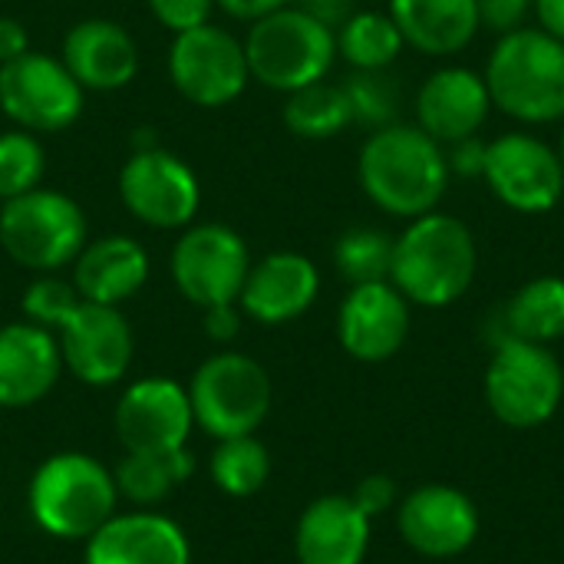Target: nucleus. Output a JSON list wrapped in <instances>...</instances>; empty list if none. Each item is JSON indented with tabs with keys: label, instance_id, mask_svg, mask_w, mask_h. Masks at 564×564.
Wrapping results in <instances>:
<instances>
[{
	"label": "nucleus",
	"instance_id": "1",
	"mask_svg": "<svg viewBox=\"0 0 564 564\" xmlns=\"http://www.w3.org/2000/svg\"><path fill=\"white\" fill-rule=\"evenodd\" d=\"M357 178L380 212L410 221L440 208L453 175L446 145L416 122H393L367 135L357 155Z\"/></svg>",
	"mask_w": 564,
	"mask_h": 564
},
{
	"label": "nucleus",
	"instance_id": "2",
	"mask_svg": "<svg viewBox=\"0 0 564 564\" xmlns=\"http://www.w3.org/2000/svg\"><path fill=\"white\" fill-rule=\"evenodd\" d=\"M479 248L473 228L446 212L410 218L393 238L390 284L420 307H449L476 281Z\"/></svg>",
	"mask_w": 564,
	"mask_h": 564
},
{
	"label": "nucleus",
	"instance_id": "3",
	"mask_svg": "<svg viewBox=\"0 0 564 564\" xmlns=\"http://www.w3.org/2000/svg\"><path fill=\"white\" fill-rule=\"evenodd\" d=\"M492 109L522 126H552L564 119V43L542 26L502 33L486 59Z\"/></svg>",
	"mask_w": 564,
	"mask_h": 564
},
{
	"label": "nucleus",
	"instance_id": "4",
	"mask_svg": "<svg viewBox=\"0 0 564 564\" xmlns=\"http://www.w3.org/2000/svg\"><path fill=\"white\" fill-rule=\"evenodd\" d=\"M116 476L86 453H56L30 479L26 506L33 522L66 542H89L116 516Z\"/></svg>",
	"mask_w": 564,
	"mask_h": 564
},
{
	"label": "nucleus",
	"instance_id": "5",
	"mask_svg": "<svg viewBox=\"0 0 564 564\" xmlns=\"http://www.w3.org/2000/svg\"><path fill=\"white\" fill-rule=\"evenodd\" d=\"M251 79L278 93H294L327 79L337 59L334 26L304 7H281L251 23L245 36Z\"/></svg>",
	"mask_w": 564,
	"mask_h": 564
},
{
	"label": "nucleus",
	"instance_id": "6",
	"mask_svg": "<svg viewBox=\"0 0 564 564\" xmlns=\"http://www.w3.org/2000/svg\"><path fill=\"white\" fill-rule=\"evenodd\" d=\"M0 245L20 268L53 274L86 248V215L69 195L33 188L0 205Z\"/></svg>",
	"mask_w": 564,
	"mask_h": 564
},
{
	"label": "nucleus",
	"instance_id": "7",
	"mask_svg": "<svg viewBox=\"0 0 564 564\" xmlns=\"http://www.w3.org/2000/svg\"><path fill=\"white\" fill-rule=\"evenodd\" d=\"M185 390L192 400L195 426H202L215 440L254 436L271 413L268 370L254 357L238 350H221L208 357Z\"/></svg>",
	"mask_w": 564,
	"mask_h": 564
},
{
	"label": "nucleus",
	"instance_id": "8",
	"mask_svg": "<svg viewBox=\"0 0 564 564\" xmlns=\"http://www.w3.org/2000/svg\"><path fill=\"white\" fill-rule=\"evenodd\" d=\"M564 397V370L545 344L502 340L486 370V403L499 423L535 430L549 423Z\"/></svg>",
	"mask_w": 564,
	"mask_h": 564
},
{
	"label": "nucleus",
	"instance_id": "9",
	"mask_svg": "<svg viewBox=\"0 0 564 564\" xmlns=\"http://www.w3.org/2000/svg\"><path fill=\"white\" fill-rule=\"evenodd\" d=\"M482 182L519 215H549L564 198L558 149L535 132H502L489 142Z\"/></svg>",
	"mask_w": 564,
	"mask_h": 564
},
{
	"label": "nucleus",
	"instance_id": "10",
	"mask_svg": "<svg viewBox=\"0 0 564 564\" xmlns=\"http://www.w3.org/2000/svg\"><path fill=\"white\" fill-rule=\"evenodd\" d=\"M169 76L188 102L205 109L228 106L251 79L245 40L215 23L175 33L169 50Z\"/></svg>",
	"mask_w": 564,
	"mask_h": 564
},
{
	"label": "nucleus",
	"instance_id": "11",
	"mask_svg": "<svg viewBox=\"0 0 564 564\" xmlns=\"http://www.w3.org/2000/svg\"><path fill=\"white\" fill-rule=\"evenodd\" d=\"M172 281L195 307L238 304L251 254L245 238L228 225H195L172 248Z\"/></svg>",
	"mask_w": 564,
	"mask_h": 564
},
{
	"label": "nucleus",
	"instance_id": "12",
	"mask_svg": "<svg viewBox=\"0 0 564 564\" xmlns=\"http://www.w3.org/2000/svg\"><path fill=\"white\" fill-rule=\"evenodd\" d=\"M83 86L63 59L26 50L0 66V109L26 132H63L83 112Z\"/></svg>",
	"mask_w": 564,
	"mask_h": 564
},
{
	"label": "nucleus",
	"instance_id": "13",
	"mask_svg": "<svg viewBox=\"0 0 564 564\" xmlns=\"http://www.w3.org/2000/svg\"><path fill=\"white\" fill-rule=\"evenodd\" d=\"M119 198L152 228H185L202 205V188L175 152L139 145L119 172Z\"/></svg>",
	"mask_w": 564,
	"mask_h": 564
},
{
	"label": "nucleus",
	"instance_id": "14",
	"mask_svg": "<svg viewBox=\"0 0 564 564\" xmlns=\"http://www.w3.org/2000/svg\"><path fill=\"white\" fill-rule=\"evenodd\" d=\"M63 367L89 387L119 383L129 373L135 337L119 307L83 301L53 330Z\"/></svg>",
	"mask_w": 564,
	"mask_h": 564
},
{
	"label": "nucleus",
	"instance_id": "15",
	"mask_svg": "<svg viewBox=\"0 0 564 564\" xmlns=\"http://www.w3.org/2000/svg\"><path fill=\"white\" fill-rule=\"evenodd\" d=\"M195 416L188 390L169 377H145L126 387L116 403V436L126 453L182 449L192 436Z\"/></svg>",
	"mask_w": 564,
	"mask_h": 564
},
{
	"label": "nucleus",
	"instance_id": "16",
	"mask_svg": "<svg viewBox=\"0 0 564 564\" xmlns=\"http://www.w3.org/2000/svg\"><path fill=\"white\" fill-rule=\"evenodd\" d=\"M397 525L413 552L426 558H456L479 539V509L463 489L430 482L400 502Z\"/></svg>",
	"mask_w": 564,
	"mask_h": 564
},
{
	"label": "nucleus",
	"instance_id": "17",
	"mask_svg": "<svg viewBox=\"0 0 564 564\" xmlns=\"http://www.w3.org/2000/svg\"><path fill=\"white\" fill-rule=\"evenodd\" d=\"M337 337L354 360L383 364L410 337V301L390 281L357 284L337 311Z\"/></svg>",
	"mask_w": 564,
	"mask_h": 564
},
{
	"label": "nucleus",
	"instance_id": "18",
	"mask_svg": "<svg viewBox=\"0 0 564 564\" xmlns=\"http://www.w3.org/2000/svg\"><path fill=\"white\" fill-rule=\"evenodd\" d=\"M489 112L492 96L486 76L469 66H440L416 89V126L440 145L479 135Z\"/></svg>",
	"mask_w": 564,
	"mask_h": 564
},
{
	"label": "nucleus",
	"instance_id": "19",
	"mask_svg": "<svg viewBox=\"0 0 564 564\" xmlns=\"http://www.w3.org/2000/svg\"><path fill=\"white\" fill-rule=\"evenodd\" d=\"M321 294V271L307 254L297 251H274L251 264L238 307L245 317L278 327L291 324L314 307Z\"/></svg>",
	"mask_w": 564,
	"mask_h": 564
},
{
	"label": "nucleus",
	"instance_id": "20",
	"mask_svg": "<svg viewBox=\"0 0 564 564\" xmlns=\"http://www.w3.org/2000/svg\"><path fill=\"white\" fill-rule=\"evenodd\" d=\"M63 66L83 89L112 93L135 79L139 46L116 20H79L63 36Z\"/></svg>",
	"mask_w": 564,
	"mask_h": 564
},
{
	"label": "nucleus",
	"instance_id": "21",
	"mask_svg": "<svg viewBox=\"0 0 564 564\" xmlns=\"http://www.w3.org/2000/svg\"><path fill=\"white\" fill-rule=\"evenodd\" d=\"M63 357L56 334L30 321L0 327V406L40 403L59 380Z\"/></svg>",
	"mask_w": 564,
	"mask_h": 564
},
{
	"label": "nucleus",
	"instance_id": "22",
	"mask_svg": "<svg viewBox=\"0 0 564 564\" xmlns=\"http://www.w3.org/2000/svg\"><path fill=\"white\" fill-rule=\"evenodd\" d=\"M86 564H192L185 532L155 512L112 516L89 542Z\"/></svg>",
	"mask_w": 564,
	"mask_h": 564
},
{
	"label": "nucleus",
	"instance_id": "23",
	"mask_svg": "<svg viewBox=\"0 0 564 564\" xmlns=\"http://www.w3.org/2000/svg\"><path fill=\"white\" fill-rule=\"evenodd\" d=\"M370 519L350 496H321L297 519L294 555L301 564H364Z\"/></svg>",
	"mask_w": 564,
	"mask_h": 564
},
{
	"label": "nucleus",
	"instance_id": "24",
	"mask_svg": "<svg viewBox=\"0 0 564 564\" xmlns=\"http://www.w3.org/2000/svg\"><path fill=\"white\" fill-rule=\"evenodd\" d=\"M149 281V254L129 235H106L99 241H86L79 258L73 261V288L83 301L119 307L135 297Z\"/></svg>",
	"mask_w": 564,
	"mask_h": 564
},
{
	"label": "nucleus",
	"instance_id": "25",
	"mask_svg": "<svg viewBox=\"0 0 564 564\" xmlns=\"http://www.w3.org/2000/svg\"><path fill=\"white\" fill-rule=\"evenodd\" d=\"M387 13L423 56H453L479 33L476 0H390Z\"/></svg>",
	"mask_w": 564,
	"mask_h": 564
},
{
	"label": "nucleus",
	"instance_id": "26",
	"mask_svg": "<svg viewBox=\"0 0 564 564\" xmlns=\"http://www.w3.org/2000/svg\"><path fill=\"white\" fill-rule=\"evenodd\" d=\"M506 340H529V344H555L564 337V278L542 274L522 284L502 307Z\"/></svg>",
	"mask_w": 564,
	"mask_h": 564
},
{
	"label": "nucleus",
	"instance_id": "27",
	"mask_svg": "<svg viewBox=\"0 0 564 564\" xmlns=\"http://www.w3.org/2000/svg\"><path fill=\"white\" fill-rule=\"evenodd\" d=\"M195 469L192 453L182 449H152V453H126L112 469L116 489L122 499L135 506L165 502Z\"/></svg>",
	"mask_w": 564,
	"mask_h": 564
},
{
	"label": "nucleus",
	"instance_id": "28",
	"mask_svg": "<svg viewBox=\"0 0 564 564\" xmlns=\"http://www.w3.org/2000/svg\"><path fill=\"white\" fill-rule=\"evenodd\" d=\"M334 36L337 56H344L350 69H390L406 50L400 26L383 10H354Z\"/></svg>",
	"mask_w": 564,
	"mask_h": 564
},
{
	"label": "nucleus",
	"instance_id": "29",
	"mask_svg": "<svg viewBox=\"0 0 564 564\" xmlns=\"http://www.w3.org/2000/svg\"><path fill=\"white\" fill-rule=\"evenodd\" d=\"M284 126L297 139H311V142L340 135L347 126H354V112H350V102L344 96V86L321 79V83H311L304 89L288 93Z\"/></svg>",
	"mask_w": 564,
	"mask_h": 564
},
{
	"label": "nucleus",
	"instance_id": "30",
	"mask_svg": "<svg viewBox=\"0 0 564 564\" xmlns=\"http://www.w3.org/2000/svg\"><path fill=\"white\" fill-rule=\"evenodd\" d=\"M271 476V453L254 436L218 440L212 453V479L231 499H248L264 489Z\"/></svg>",
	"mask_w": 564,
	"mask_h": 564
},
{
	"label": "nucleus",
	"instance_id": "31",
	"mask_svg": "<svg viewBox=\"0 0 564 564\" xmlns=\"http://www.w3.org/2000/svg\"><path fill=\"white\" fill-rule=\"evenodd\" d=\"M390 261H393V238L370 225L347 228L334 245V268L350 288L390 281Z\"/></svg>",
	"mask_w": 564,
	"mask_h": 564
},
{
	"label": "nucleus",
	"instance_id": "32",
	"mask_svg": "<svg viewBox=\"0 0 564 564\" xmlns=\"http://www.w3.org/2000/svg\"><path fill=\"white\" fill-rule=\"evenodd\" d=\"M340 86L357 126L373 132L400 122V86L387 69H354Z\"/></svg>",
	"mask_w": 564,
	"mask_h": 564
},
{
	"label": "nucleus",
	"instance_id": "33",
	"mask_svg": "<svg viewBox=\"0 0 564 564\" xmlns=\"http://www.w3.org/2000/svg\"><path fill=\"white\" fill-rule=\"evenodd\" d=\"M46 172L43 145L33 132H0V205L40 188Z\"/></svg>",
	"mask_w": 564,
	"mask_h": 564
},
{
	"label": "nucleus",
	"instance_id": "34",
	"mask_svg": "<svg viewBox=\"0 0 564 564\" xmlns=\"http://www.w3.org/2000/svg\"><path fill=\"white\" fill-rule=\"evenodd\" d=\"M76 304H79V291L59 278H53V274L36 278L23 294L26 321L36 327H46V330H56Z\"/></svg>",
	"mask_w": 564,
	"mask_h": 564
},
{
	"label": "nucleus",
	"instance_id": "35",
	"mask_svg": "<svg viewBox=\"0 0 564 564\" xmlns=\"http://www.w3.org/2000/svg\"><path fill=\"white\" fill-rule=\"evenodd\" d=\"M215 7H218L215 0H149L152 17L172 33H185L202 23H212Z\"/></svg>",
	"mask_w": 564,
	"mask_h": 564
},
{
	"label": "nucleus",
	"instance_id": "36",
	"mask_svg": "<svg viewBox=\"0 0 564 564\" xmlns=\"http://www.w3.org/2000/svg\"><path fill=\"white\" fill-rule=\"evenodd\" d=\"M532 3L535 0H476L479 30H489L496 36L512 33L525 26V20L532 17Z\"/></svg>",
	"mask_w": 564,
	"mask_h": 564
},
{
	"label": "nucleus",
	"instance_id": "37",
	"mask_svg": "<svg viewBox=\"0 0 564 564\" xmlns=\"http://www.w3.org/2000/svg\"><path fill=\"white\" fill-rule=\"evenodd\" d=\"M350 499H354L357 509L373 522L377 516H383V512L393 509V502H397V482H393L390 476H383V473L367 476V479L357 482V489H354Z\"/></svg>",
	"mask_w": 564,
	"mask_h": 564
},
{
	"label": "nucleus",
	"instance_id": "38",
	"mask_svg": "<svg viewBox=\"0 0 564 564\" xmlns=\"http://www.w3.org/2000/svg\"><path fill=\"white\" fill-rule=\"evenodd\" d=\"M486 152H489V142L482 135H469V139H459V142L446 145L449 175L482 178V172H486Z\"/></svg>",
	"mask_w": 564,
	"mask_h": 564
},
{
	"label": "nucleus",
	"instance_id": "39",
	"mask_svg": "<svg viewBox=\"0 0 564 564\" xmlns=\"http://www.w3.org/2000/svg\"><path fill=\"white\" fill-rule=\"evenodd\" d=\"M241 307L238 304H218V307H205L202 311V327L212 340L218 344H231L241 330Z\"/></svg>",
	"mask_w": 564,
	"mask_h": 564
},
{
	"label": "nucleus",
	"instance_id": "40",
	"mask_svg": "<svg viewBox=\"0 0 564 564\" xmlns=\"http://www.w3.org/2000/svg\"><path fill=\"white\" fill-rule=\"evenodd\" d=\"M26 50H30V36H26L23 23L13 17H0V66L20 59Z\"/></svg>",
	"mask_w": 564,
	"mask_h": 564
},
{
	"label": "nucleus",
	"instance_id": "41",
	"mask_svg": "<svg viewBox=\"0 0 564 564\" xmlns=\"http://www.w3.org/2000/svg\"><path fill=\"white\" fill-rule=\"evenodd\" d=\"M215 3H218L228 17L248 20V23L268 17V13H274V10H281V7H291V0H215Z\"/></svg>",
	"mask_w": 564,
	"mask_h": 564
},
{
	"label": "nucleus",
	"instance_id": "42",
	"mask_svg": "<svg viewBox=\"0 0 564 564\" xmlns=\"http://www.w3.org/2000/svg\"><path fill=\"white\" fill-rule=\"evenodd\" d=\"M354 3L357 0H297V7H304L307 13H314L317 20H324L334 30L354 13Z\"/></svg>",
	"mask_w": 564,
	"mask_h": 564
},
{
	"label": "nucleus",
	"instance_id": "43",
	"mask_svg": "<svg viewBox=\"0 0 564 564\" xmlns=\"http://www.w3.org/2000/svg\"><path fill=\"white\" fill-rule=\"evenodd\" d=\"M532 17L539 20L535 26H542L545 33L558 36L564 43V0H535Z\"/></svg>",
	"mask_w": 564,
	"mask_h": 564
},
{
	"label": "nucleus",
	"instance_id": "44",
	"mask_svg": "<svg viewBox=\"0 0 564 564\" xmlns=\"http://www.w3.org/2000/svg\"><path fill=\"white\" fill-rule=\"evenodd\" d=\"M555 149H558V159H562V165H564V119H562V132H558V145H555Z\"/></svg>",
	"mask_w": 564,
	"mask_h": 564
}]
</instances>
